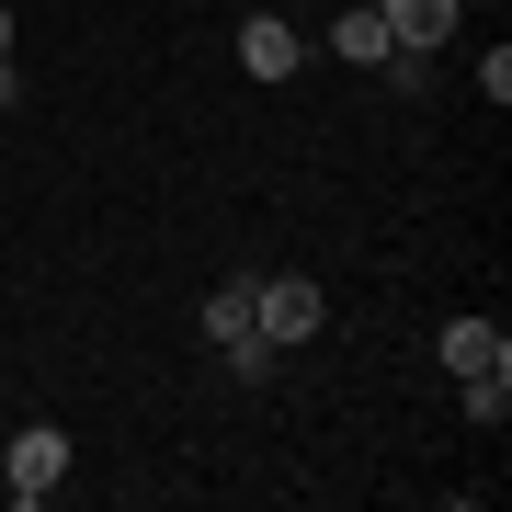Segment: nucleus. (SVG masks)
<instances>
[{
  "instance_id": "obj_8",
  "label": "nucleus",
  "mask_w": 512,
  "mask_h": 512,
  "mask_svg": "<svg viewBox=\"0 0 512 512\" xmlns=\"http://www.w3.org/2000/svg\"><path fill=\"white\" fill-rule=\"evenodd\" d=\"M0 57H12V0H0Z\"/></svg>"
},
{
  "instance_id": "obj_4",
  "label": "nucleus",
  "mask_w": 512,
  "mask_h": 512,
  "mask_svg": "<svg viewBox=\"0 0 512 512\" xmlns=\"http://www.w3.org/2000/svg\"><path fill=\"white\" fill-rule=\"evenodd\" d=\"M239 69H251V80H296V23L251 12V23H239Z\"/></svg>"
},
{
  "instance_id": "obj_6",
  "label": "nucleus",
  "mask_w": 512,
  "mask_h": 512,
  "mask_svg": "<svg viewBox=\"0 0 512 512\" xmlns=\"http://www.w3.org/2000/svg\"><path fill=\"white\" fill-rule=\"evenodd\" d=\"M330 46H342L353 69H376V57H387V12H376V0H353V12L330 23Z\"/></svg>"
},
{
  "instance_id": "obj_3",
  "label": "nucleus",
  "mask_w": 512,
  "mask_h": 512,
  "mask_svg": "<svg viewBox=\"0 0 512 512\" xmlns=\"http://www.w3.org/2000/svg\"><path fill=\"white\" fill-rule=\"evenodd\" d=\"M444 376H490V365H512V342H501V319H478V308H456L444 319Z\"/></svg>"
},
{
  "instance_id": "obj_2",
  "label": "nucleus",
  "mask_w": 512,
  "mask_h": 512,
  "mask_svg": "<svg viewBox=\"0 0 512 512\" xmlns=\"http://www.w3.org/2000/svg\"><path fill=\"white\" fill-rule=\"evenodd\" d=\"M251 330H262L274 353H296V342L330 330V296H319L308 274H251Z\"/></svg>"
},
{
  "instance_id": "obj_5",
  "label": "nucleus",
  "mask_w": 512,
  "mask_h": 512,
  "mask_svg": "<svg viewBox=\"0 0 512 512\" xmlns=\"http://www.w3.org/2000/svg\"><path fill=\"white\" fill-rule=\"evenodd\" d=\"M376 12H387V46H421V57L456 35V0H376Z\"/></svg>"
},
{
  "instance_id": "obj_1",
  "label": "nucleus",
  "mask_w": 512,
  "mask_h": 512,
  "mask_svg": "<svg viewBox=\"0 0 512 512\" xmlns=\"http://www.w3.org/2000/svg\"><path fill=\"white\" fill-rule=\"evenodd\" d=\"M57 490H69V433H57V421H23V433L0 444V501L35 512V501H57Z\"/></svg>"
},
{
  "instance_id": "obj_7",
  "label": "nucleus",
  "mask_w": 512,
  "mask_h": 512,
  "mask_svg": "<svg viewBox=\"0 0 512 512\" xmlns=\"http://www.w3.org/2000/svg\"><path fill=\"white\" fill-rule=\"evenodd\" d=\"M456 410L478 421V433H501V421H512V365H490V376H467V387H456Z\"/></svg>"
}]
</instances>
